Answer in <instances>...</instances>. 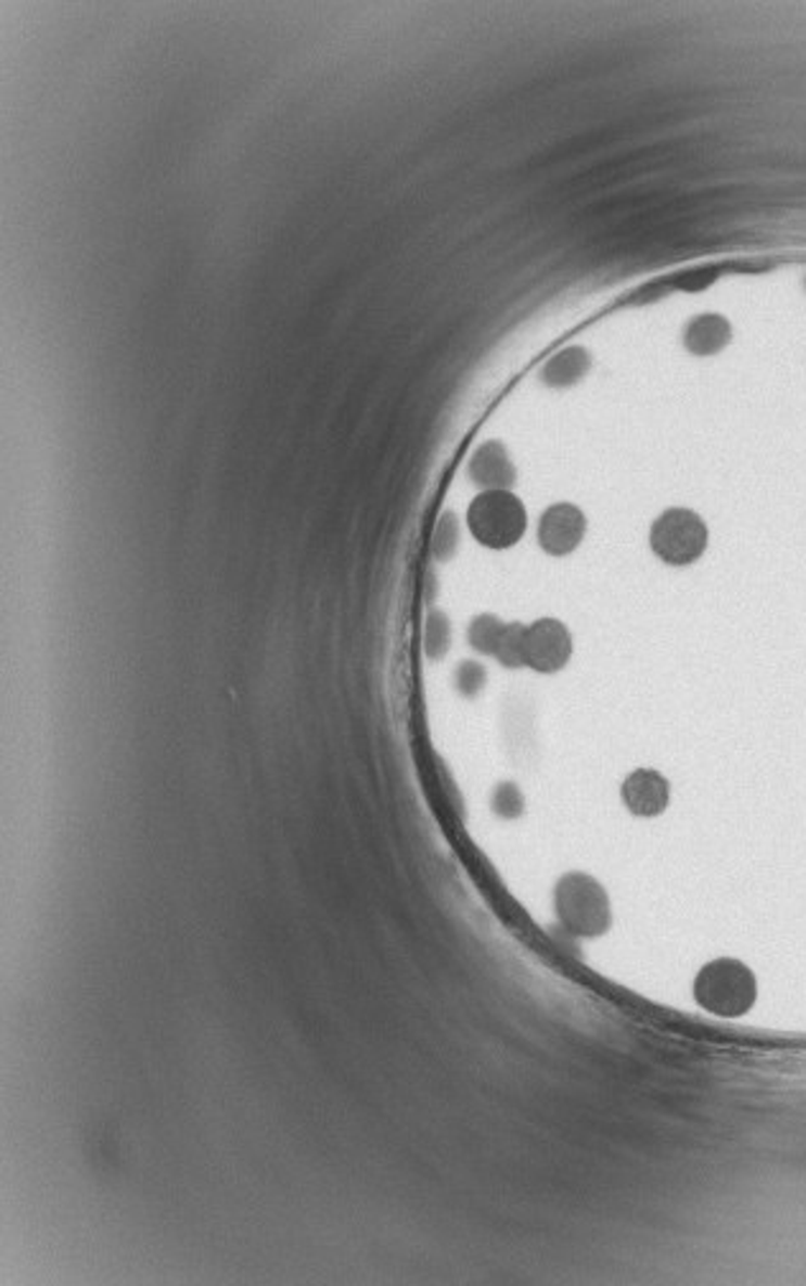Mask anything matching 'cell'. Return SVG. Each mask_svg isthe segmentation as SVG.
I'll list each match as a JSON object with an SVG mask.
<instances>
[{"instance_id": "6da1fadb", "label": "cell", "mask_w": 806, "mask_h": 1286, "mask_svg": "<svg viewBox=\"0 0 806 1286\" xmlns=\"http://www.w3.org/2000/svg\"><path fill=\"white\" fill-rule=\"evenodd\" d=\"M470 532L490 549L513 547L526 532V511L508 491H485L472 500L468 513Z\"/></svg>"}, {"instance_id": "7a4b0ae2", "label": "cell", "mask_w": 806, "mask_h": 1286, "mask_svg": "<svg viewBox=\"0 0 806 1286\" xmlns=\"http://www.w3.org/2000/svg\"><path fill=\"white\" fill-rule=\"evenodd\" d=\"M556 912L577 932H602L610 921V904L602 886L590 876L570 874L556 886Z\"/></svg>"}, {"instance_id": "3957f363", "label": "cell", "mask_w": 806, "mask_h": 1286, "mask_svg": "<svg viewBox=\"0 0 806 1286\" xmlns=\"http://www.w3.org/2000/svg\"><path fill=\"white\" fill-rule=\"evenodd\" d=\"M651 547L666 564H692L707 547V529L696 513L671 508L653 523Z\"/></svg>"}, {"instance_id": "277c9868", "label": "cell", "mask_w": 806, "mask_h": 1286, "mask_svg": "<svg viewBox=\"0 0 806 1286\" xmlns=\"http://www.w3.org/2000/svg\"><path fill=\"white\" fill-rule=\"evenodd\" d=\"M572 657V636L562 621L556 617H541V621L526 626L524 661L534 672L554 674L564 670Z\"/></svg>"}, {"instance_id": "5b68a950", "label": "cell", "mask_w": 806, "mask_h": 1286, "mask_svg": "<svg viewBox=\"0 0 806 1286\" xmlns=\"http://www.w3.org/2000/svg\"><path fill=\"white\" fill-rule=\"evenodd\" d=\"M585 536V515L579 508L570 504H559L543 513L539 523V542L549 555L562 557L577 549V544Z\"/></svg>"}, {"instance_id": "8992f818", "label": "cell", "mask_w": 806, "mask_h": 1286, "mask_svg": "<svg viewBox=\"0 0 806 1286\" xmlns=\"http://www.w3.org/2000/svg\"><path fill=\"white\" fill-rule=\"evenodd\" d=\"M623 802L638 817H656L669 804V784L651 768H638L623 784Z\"/></svg>"}, {"instance_id": "52a82bcc", "label": "cell", "mask_w": 806, "mask_h": 1286, "mask_svg": "<svg viewBox=\"0 0 806 1286\" xmlns=\"http://www.w3.org/2000/svg\"><path fill=\"white\" fill-rule=\"evenodd\" d=\"M702 995L707 1006L720 1008V1011H738V1008L747 1004L751 983H747V978L735 965L720 963L707 976V983L702 985Z\"/></svg>"}, {"instance_id": "ba28073f", "label": "cell", "mask_w": 806, "mask_h": 1286, "mask_svg": "<svg viewBox=\"0 0 806 1286\" xmlns=\"http://www.w3.org/2000/svg\"><path fill=\"white\" fill-rule=\"evenodd\" d=\"M470 475L472 481L477 485H483L485 491H506L508 485L513 483L515 478V468L511 462V457L506 455L503 445H498V442H488V445H483L477 449L475 460L470 464Z\"/></svg>"}, {"instance_id": "9c48e42d", "label": "cell", "mask_w": 806, "mask_h": 1286, "mask_svg": "<svg viewBox=\"0 0 806 1286\" xmlns=\"http://www.w3.org/2000/svg\"><path fill=\"white\" fill-rule=\"evenodd\" d=\"M503 628H506V623L500 621L498 615H492V613L475 615L468 628V641H470L472 649H475L477 653H483V657H496V649L500 644V636H503Z\"/></svg>"}, {"instance_id": "30bf717a", "label": "cell", "mask_w": 806, "mask_h": 1286, "mask_svg": "<svg viewBox=\"0 0 806 1286\" xmlns=\"http://www.w3.org/2000/svg\"><path fill=\"white\" fill-rule=\"evenodd\" d=\"M452 646V623L442 610H432L424 623V651L430 659H442Z\"/></svg>"}, {"instance_id": "8fae6325", "label": "cell", "mask_w": 806, "mask_h": 1286, "mask_svg": "<svg viewBox=\"0 0 806 1286\" xmlns=\"http://www.w3.org/2000/svg\"><path fill=\"white\" fill-rule=\"evenodd\" d=\"M524 644H526V626L524 623H506L503 636L496 649V659L508 670H519L526 666L524 661Z\"/></svg>"}, {"instance_id": "7c38bea8", "label": "cell", "mask_w": 806, "mask_h": 1286, "mask_svg": "<svg viewBox=\"0 0 806 1286\" xmlns=\"http://www.w3.org/2000/svg\"><path fill=\"white\" fill-rule=\"evenodd\" d=\"M587 370V360L579 358V355H562V358H556L551 366L547 368V381L554 383V386H570V383H575L577 378H583V373Z\"/></svg>"}, {"instance_id": "4fadbf2b", "label": "cell", "mask_w": 806, "mask_h": 1286, "mask_svg": "<svg viewBox=\"0 0 806 1286\" xmlns=\"http://www.w3.org/2000/svg\"><path fill=\"white\" fill-rule=\"evenodd\" d=\"M488 682V672L477 661H462L455 670V687L462 697H477Z\"/></svg>"}, {"instance_id": "5bb4252c", "label": "cell", "mask_w": 806, "mask_h": 1286, "mask_svg": "<svg viewBox=\"0 0 806 1286\" xmlns=\"http://www.w3.org/2000/svg\"><path fill=\"white\" fill-rule=\"evenodd\" d=\"M492 806H496V812L500 817L513 819V817L521 815V810H524V799H521L519 789H515L513 784H503V787H498L496 797H492Z\"/></svg>"}, {"instance_id": "9a60e30c", "label": "cell", "mask_w": 806, "mask_h": 1286, "mask_svg": "<svg viewBox=\"0 0 806 1286\" xmlns=\"http://www.w3.org/2000/svg\"><path fill=\"white\" fill-rule=\"evenodd\" d=\"M457 547V523L452 515H445L439 523V532H437V542H434V551H437L439 559L449 557Z\"/></svg>"}]
</instances>
